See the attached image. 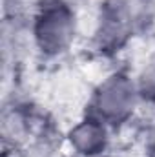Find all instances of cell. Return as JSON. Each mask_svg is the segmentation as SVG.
Listing matches in <instances>:
<instances>
[{"instance_id":"obj_1","label":"cell","mask_w":155,"mask_h":157,"mask_svg":"<svg viewBox=\"0 0 155 157\" xmlns=\"http://www.w3.org/2000/svg\"><path fill=\"white\" fill-rule=\"evenodd\" d=\"M77 28V13L70 0H42L33 13L29 35L42 57L57 59L73 46Z\"/></svg>"},{"instance_id":"obj_2","label":"cell","mask_w":155,"mask_h":157,"mask_svg":"<svg viewBox=\"0 0 155 157\" xmlns=\"http://www.w3.org/2000/svg\"><path fill=\"white\" fill-rule=\"evenodd\" d=\"M141 101L137 82L130 75L115 71L104 78L93 91L89 113L106 122L110 128L130 121Z\"/></svg>"},{"instance_id":"obj_3","label":"cell","mask_w":155,"mask_h":157,"mask_svg":"<svg viewBox=\"0 0 155 157\" xmlns=\"http://www.w3.org/2000/svg\"><path fill=\"white\" fill-rule=\"evenodd\" d=\"M68 143L80 157H104L110 144V126L88 113L70 130Z\"/></svg>"},{"instance_id":"obj_4","label":"cell","mask_w":155,"mask_h":157,"mask_svg":"<svg viewBox=\"0 0 155 157\" xmlns=\"http://www.w3.org/2000/svg\"><path fill=\"white\" fill-rule=\"evenodd\" d=\"M135 82H137L141 101L155 102V51L144 60L141 71L137 73Z\"/></svg>"},{"instance_id":"obj_5","label":"cell","mask_w":155,"mask_h":157,"mask_svg":"<svg viewBox=\"0 0 155 157\" xmlns=\"http://www.w3.org/2000/svg\"><path fill=\"white\" fill-rule=\"evenodd\" d=\"M150 150H152V154L155 155V126L152 128V132H150Z\"/></svg>"}]
</instances>
